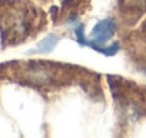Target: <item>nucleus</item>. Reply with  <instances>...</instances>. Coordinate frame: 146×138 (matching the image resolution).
<instances>
[{"label":"nucleus","instance_id":"2","mask_svg":"<svg viewBox=\"0 0 146 138\" xmlns=\"http://www.w3.org/2000/svg\"><path fill=\"white\" fill-rule=\"evenodd\" d=\"M55 44H57V37L51 34V36H48L46 40H43V42L37 46V50H38L40 53H47V51H51Z\"/></svg>","mask_w":146,"mask_h":138},{"label":"nucleus","instance_id":"1","mask_svg":"<svg viewBox=\"0 0 146 138\" xmlns=\"http://www.w3.org/2000/svg\"><path fill=\"white\" fill-rule=\"evenodd\" d=\"M115 33V21L113 19H106L99 21L97 26L94 27L92 33H91V39L95 43H104L108 42Z\"/></svg>","mask_w":146,"mask_h":138}]
</instances>
